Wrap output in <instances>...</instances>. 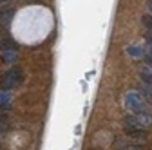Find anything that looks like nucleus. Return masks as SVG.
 <instances>
[{
  "label": "nucleus",
  "mask_w": 152,
  "mask_h": 150,
  "mask_svg": "<svg viewBox=\"0 0 152 150\" xmlns=\"http://www.w3.org/2000/svg\"><path fill=\"white\" fill-rule=\"evenodd\" d=\"M11 107H9V103H0V112H7Z\"/></svg>",
  "instance_id": "obj_14"
},
{
  "label": "nucleus",
  "mask_w": 152,
  "mask_h": 150,
  "mask_svg": "<svg viewBox=\"0 0 152 150\" xmlns=\"http://www.w3.org/2000/svg\"><path fill=\"white\" fill-rule=\"evenodd\" d=\"M120 150H141V146H140V145H136V143H129V145L121 146Z\"/></svg>",
  "instance_id": "obj_11"
},
{
  "label": "nucleus",
  "mask_w": 152,
  "mask_h": 150,
  "mask_svg": "<svg viewBox=\"0 0 152 150\" xmlns=\"http://www.w3.org/2000/svg\"><path fill=\"white\" fill-rule=\"evenodd\" d=\"M24 80V72L20 67H11L9 71H6L2 74V80H0V85H2V89L9 90V89H15L22 83Z\"/></svg>",
  "instance_id": "obj_2"
},
{
  "label": "nucleus",
  "mask_w": 152,
  "mask_h": 150,
  "mask_svg": "<svg viewBox=\"0 0 152 150\" xmlns=\"http://www.w3.org/2000/svg\"><path fill=\"white\" fill-rule=\"evenodd\" d=\"M141 24L147 27V31H152V16H150V15H143Z\"/></svg>",
  "instance_id": "obj_10"
},
{
  "label": "nucleus",
  "mask_w": 152,
  "mask_h": 150,
  "mask_svg": "<svg viewBox=\"0 0 152 150\" xmlns=\"http://www.w3.org/2000/svg\"><path fill=\"white\" fill-rule=\"evenodd\" d=\"M127 52H129L130 56H134V58H138V56H143V49H140V47H136V45L129 47V49H127Z\"/></svg>",
  "instance_id": "obj_9"
},
{
  "label": "nucleus",
  "mask_w": 152,
  "mask_h": 150,
  "mask_svg": "<svg viewBox=\"0 0 152 150\" xmlns=\"http://www.w3.org/2000/svg\"><path fill=\"white\" fill-rule=\"evenodd\" d=\"M7 119V114H6V112H0V123H4Z\"/></svg>",
  "instance_id": "obj_15"
},
{
  "label": "nucleus",
  "mask_w": 152,
  "mask_h": 150,
  "mask_svg": "<svg viewBox=\"0 0 152 150\" xmlns=\"http://www.w3.org/2000/svg\"><path fill=\"white\" fill-rule=\"evenodd\" d=\"M138 92L148 101V103H152V85L150 83H145V82H140V85H138Z\"/></svg>",
  "instance_id": "obj_6"
},
{
  "label": "nucleus",
  "mask_w": 152,
  "mask_h": 150,
  "mask_svg": "<svg viewBox=\"0 0 152 150\" xmlns=\"http://www.w3.org/2000/svg\"><path fill=\"white\" fill-rule=\"evenodd\" d=\"M123 125H125V134L136 132V130H147V128L152 127V114H148V112H141V114L125 116Z\"/></svg>",
  "instance_id": "obj_1"
},
{
  "label": "nucleus",
  "mask_w": 152,
  "mask_h": 150,
  "mask_svg": "<svg viewBox=\"0 0 152 150\" xmlns=\"http://www.w3.org/2000/svg\"><path fill=\"white\" fill-rule=\"evenodd\" d=\"M7 130V127H6V123H0V134H4Z\"/></svg>",
  "instance_id": "obj_16"
},
{
  "label": "nucleus",
  "mask_w": 152,
  "mask_h": 150,
  "mask_svg": "<svg viewBox=\"0 0 152 150\" xmlns=\"http://www.w3.org/2000/svg\"><path fill=\"white\" fill-rule=\"evenodd\" d=\"M13 16H15V7H11V6L0 7V24H2L4 27H9L11 25Z\"/></svg>",
  "instance_id": "obj_4"
},
{
  "label": "nucleus",
  "mask_w": 152,
  "mask_h": 150,
  "mask_svg": "<svg viewBox=\"0 0 152 150\" xmlns=\"http://www.w3.org/2000/svg\"><path fill=\"white\" fill-rule=\"evenodd\" d=\"M7 101H9V92L2 90L0 92V103H7Z\"/></svg>",
  "instance_id": "obj_12"
},
{
  "label": "nucleus",
  "mask_w": 152,
  "mask_h": 150,
  "mask_svg": "<svg viewBox=\"0 0 152 150\" xmlns=\"http://www.w3.org/2000/svg\"><path fill=\"white\" fill-rule=\"evenodd\" d=\"M6 2H9V0H0V4H6Z\"/></svg>",
  "instance_id": "obj_18"
},
{
  "label": "nucleus",
  "mask_w": 152,
  "mask_h": 150,
  "mask_svg": "<svg viewBox=\"0 0 152 150\" xmlns=\"http://www.w3.org/2000/svg\"><path fill=\"white\" fill-rule=\"evenodd\" d=\"M16 60H18L16 49H15V51H6V52H2V62H4V63H15Z\"/></svg>",
  "instance_id": "obj_7"
},
{
  "label": "nucleus",
  "mask_w": 152,
  "mask_h": 150,
  "mask_svg": "<svg viewBox=\"0 0 152 150\" xmlns=\"http://www.w3.org/2000/svg\"><path fill=\"white\" fill-rule=\"evenodd\" d=\"M145 54L152 58V42H147V52H145Z\"/></svg>",
  "instance_id": "obj_13"
},
{
  "label": "nucleus",
  "mask_w": 152,
  "mask_h": 150,
  "mask_svg": "<svg viewBox=\"0 0 152 150\" xmlns=\"http://www.w3.org/2000/svg\"><path fill=\"white\" fill-rule=\"evenodd\" d=\"M148 9H150V13H152V0H148Z\"/></svg>",
  "instance_id": "obj_17"
},
{
  "label": "nucleus",
  "mask_w": 152,
  "mask_h": 150,
  "mask_svg": "<svg viewBox=\"0 0 152 150\" xmlns=\"http://www.w3.org/2000/svg\"><path fill=\"white\" fill-rule=\"evenodd\" d=\"M125 105L132 114H141V112H148L147 110V103L143 101V96L140 92H127L125 96Z\"/></svg>",
  "instance_id": "obj_3"
},
{
  "label": "nucleus",
  "mask_w": 152,
  "mask_h": 150,
  "mask_svg": "<svg viewBox=\"0 0 152 150\" xmlns=\"http://www.w3.org/2000/svg\"><path fill=\"white\" fill-rule=\"evenodd\" d=\"M15 47H16V44H15V40H11V38H6V40L0 42V51H2V52H6V51H15Z\"/></svg>",
  "instance_id": "obj_8"
},
{
  "label": "nucleus",
  "mask_w": 152,
  "mask_h": 150,
  "mask_svg": "<svg viewBox=\"0 0 152 150\" xmlns=\"http://www.w3.org/2000/svg\"><path fill=\"white\" fill-rule=\"evenodd\" d=\"M140 80L152 85V65L150 63H143L140 67Z\"/></svg>",
  "instance_id": "obj_5"
}]
</instances>
